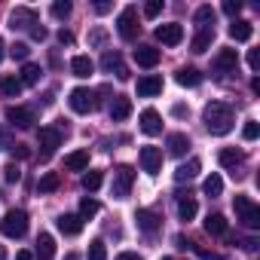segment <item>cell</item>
I'll return each instance as SVG.
<instances>
[{"instance_id":"cell-1","label":"cell","mask_w":260,"mask_h":260,"mask_svg":"<svg viewBox=\"0 0 260 260\" xmlns=\"http://www.w3.org/2000/svg\"><path fill=\"white\" fill-rule=\"evenodd\" d=\"M202 119H205V125H208V132L211 135H226V132H233V107L230 104H223V101H211V104H205V113H202Z\"/></svg>"},{"instance_id":"cell-2","label":"cell","mask_w":260,"mask_h":260,"mask_svg":"<svg viewBox=\"0 0 260 260\" xmlns=\"http://www.w3.org/2000/svg\"><path fill=\"white\" fill-rule=\"evenodd\" d=\"M233 208H236L239 220H242L248 230H257V226H260V205H257L251 196H236V199H233Z\"/></svg>"},{"instance_id":"cell-3","label":"cell","mask_w":260,"mask_h":260,"mask_svg":"<svg viewBox=\"0 0 260 260\" xmlns=\"http://www.w3.org/2000/svg\"><path fill=\"white\" fill-rule=\"evenodd\" d=\"M0 233L4 236H10V239H22L25 233H28V214L25 211H7L4 214V220H0Z\"/></svg>"},{"instance_id":"cell-4","label":"cell","mask_w":260,"mask_h":260,"mask_svg":"<svg viewBox=\"0 0 260 260\" xmlns=\"http://www.w3.org/2000/svg\"><path fill=\"white\" fill-rule=\"evenodd\" d=\"M116 31H119L122 40H135V37H138L141 25H138V10H135V7H125V10L119 13V19H116Z\"/></svg>"},{"instance_id":"cell-5","label":"cell","mask_w":260,"mask_h":260,"mask_svg":"<svg viewBox=\"0 0 260 260\" xmlns=\"http://www.w3.org/2000/svg\"><path fill=\"white\" fill-rule=\"evenodd\" d=\"M68 101H71V110L74 113H92L95 110V92L86 89V86H77Z\"/></svg>"},{"instance_id":"cell-6","label":"cell","mask_w":260,"mask_h":260,"mask_svg":"<svg viewBox=\"0 0 260 260\" xmlns=\"http://www.w3.org/2000/svg\"><path fill=\"white\" fill-rule=\"evenodd\" d=\"M132 181H135L132 166H119V169L113 172V196H116V199H125L128 190H132Z\"/></svg>"},{"instance_id":"cell-7","label":"cell","mask_w":260,"mask_h":260,"mask_svg":"<svg viewBox=\"0 0 260 260\" xmlns=\"http://www.w3.org/2000/svg\"><path fill=\"white\" fill-rule=\"evenodd\" d=\"M37 25V13L34 10H28V7H16L13 10V16H10V28L16 31V28H22V31H31Z\"/></svg>"},{"instance_id":"cell-8","label":"cell","mask_w":260,"mask_h":260,"mask_svg":"<svg viewBox=\"0 0 260 260\" xmlns=\"http://www.w3.org/2000/svg\"><path fill=\"white\" fill-rule=\"evenodd\" d=\"M7 119H10L16 128H31V125L37 122V116H34L31 107H7Z\"/></svg>"},{"instance_id":"cell-9","label":"cell","mask_w":260,"mask_h":260,"mask_svg":"<svg viewBox=\"0 0 260 260\" xmlns=\"http://www.w3.org/2000/svg\"><path fill=\"white\" fill-rule=\"evenodd\" d=\"M37 141H40V147H43V159H46V156H52L55 147L61 144V132H58V128H40V132H37Z\"/></svg>"},{"instance_id":"cell-10","label":"cell","mask_w":260,"mask_h":260,"mask_svg":"<svg viewBox=\"0 0 260 260\" xmlns=\"http://www.w3.org/2000/svg\"><path fill=\"white\" fill-rule=\"evenodd\" d=\"M156 40L166 43V46H178V43L184 40V28H181L178 22H172V25H159V28H156Z\"/></svg>"},{"instance_id":"cell-11","label":"cell","mask_w":260,"mask_h":260,"mask_svg":"<svg viewBox=\"0 0 260 260\" xmlns=\"http://www.w3.org/2000/svg\"><path fill=\"white\" fill-rule=\"evenodd\" d=\"M141 169L147 175H156L162 169V150L159 147H141Z\"/></svg>"},{"instance_id":"cell-12","label":"cell","mask_w":260,"mask_h":260,"mask_svg":"<svg viewBox=\"0 0 260 260\" xmlns=\"http://www.w3.org/2000/svg\"><path fill=\"white\" fill-rule=\"evenodd\" d=\"M141 132H144V135H159V132H162V116H159L153 107H147V110L141 113Z\"/></svg>"},{"instance_id":"cell-13","label":"cell","mask_w":260,"mask_h":260,"mask_svg":"<svg viewBox=\"0 0 260 260\" xmlns=\"http://www.w3.org/2000/svg\"><path fill=\"white\" fill-rule=\"evenodd\" d=\"M214 68H217L220 74H236V68H239V55H236V49H220L217 58H214Z\"/></svg>"},{"instance_id":"cell-14","label":"cell","mask_w":260,"mask_h":260,"mask_svg":"<svg viewBox=\"0 0 260 260\" xmlns=\"http://www.w3.org/2000/svg\"><path fill=\"white\" fill-rule=\"evenodd\" d=\"M159 92H162V77L147 74V77L138 80V95H141V98H153V95H159Z\"/></svg>"},{"instance_id":"cell-15","label":"cell","mask_w":260,"mask_h":260,"mask_svg":"<svg viewBox=\"0 0 260 260\" xmlns=\"http://www.w3.org/2000/svg\"><path fill=\"white\" fill-rule=\"evenodd\" d=\"M196 31L214 34V10H211V7H199V10H196Z\"/></svg>"},{"instance_id":"cell-16","label":"cell","mask_w":260,"mask_h":260,"mask_svg":"<svg viewBox=\"0 0 260 260\" xmlns=\"http://www.w3.org/2000/svg\"><path fill=\"white\" fill-rule=\"evenodd\" d=\"M251 34H254L251 22H245V19H233V25H230V37H233L236 43H245V40H251Z\"/></svg>"},{"instance_id":"cell-17","label":"cell","mask_w":260,"mask_h":260,"mask_svg":"<svg viewBox=\"0 0 260 260\" xmlns=\"http://www.w3.org/2000/svg\"><path fill=\"white\" fill-rule=\"evenodd\" d=\"M135 61H138L141 68H156V64H159V49H153V46H138V49H135Z\"/></svg>"},{"instance_id":"cell-18","label":"cell","mask_w":260,"mask_h":260,"mask_svg":"<svg viewBox=\"0 0 260 260\" xmlns=\"http://www.w3.org/2000/svg\"><path fill=\"white\" fill-rule=\"evenodd\" d=\"M196 211H199V208H196V199H193L190 193H181V196H178V217H181V220H193Z\"/></svg>"},{"instance_id":"cell-19","label":"cell","mask_w":260,"mask_h":260,"mask_svg":"<svg viewBox=\"0 0 260 260\" xmlns=\"http://www.w3.org/2000/svg\"><path fill=\"white\" fill-rule=\"evenodd\" d=\"M128 113H132V101L122 98V95H116L113 104H110V119H113V122H122Z\"/></svg>"},{"instance_id":"cell-20","label":"cell","mask_w":260,"mask_h":260,"mask_svg":"<svg viewBox=\"0 0 260 260\" xmlns=\"http://www.w3.org/2000/svg\"><path fill=\"white\" fill-rule=\"evenodd\" d=\"M55 223H58V230H61L64 236H77V233L83 230V220H80V214H61Z\"/></svg>"},{"instance_id":"cell-21","label":"cell","mask_w":260,"mask_h":260,"mask_svg":"<svg viewBox=\"0 0 260 260\" xmlns=\"http://www.w3.org/2000/svg\"><path fill=\"white\" fill-rule=\"evenodd\" d=\"M135 220H138V230H144V233H156V230H159V214H153V211H147V208H141V211L135 214Z\"/></svg>"},{"instance_id":"cell-22","label":"cell","mask_w":260,"mask_h":260,"mask_svg":"<svg viewBox=\"0 0 260 260\" xmlns=\"http://www.w3.org/2000/svg\"><path fill=\"white\" fill-rule=\"evenodd\" d=\"M71 71H74V77H89L95 71V61L89 55H74L71 58Z\"/></svg>"},{"instance_id":"cell-23","label":"cell","mask_w":260,"mask_h":260,"mask_svg":"<svg viewBox=\"0 0 260 260\" xmlns=\"http://www.w3.org/2000/svg\"><path fill=\"white\" fill-rule=\"evenodd\" d=\"M187 150H190V138H187L184 132L169 135V153H172V156H184Z\"/></svg>"},{"instance_id":"cell-24","label":"cell","mask_w":260,"mask_h":260,"mask_svg":"<svg viewBox=\"0 0 260 260\" xmlns=\"http://www.w3.org/2000/svg\"><path fill=\"white\" fill-rule=\"evenodd\" d=\"M86 166H89V150H74L64 156V169H71V172H83Z\"/></svg>"},{"instance_id":"cell-25","label":"cell","mask_w":260,"mask_h":260,"mask_svg":"<svg viewBox=\"0 0 260 260\" xmlns=\"http://www.w3.org/2000/svg\"><path fill=\"white\" fill-rule=\"evenodd\" d=\"M37 257H40V260H55V239H52L49 233H43V236L37 239Z\"/></svg>"},{"instance_id":"cell-26","label":"cell","mask_w":260,"mask_h":260,"mask_svg":"<svg viewBox=\"0 0 260 260\" xmlns=\"http://www.w3.org/2000/svg\"><path fill=\"white\" fill-rule=\"evenodd\" d=\"M242 159H245V156H242L239 150H233V147H226V150H220V153H217V162H220L223 169H233V172L242 166Z\"/></svg>"},{"instance_id":"cell-27","label":"cell","mask_w":260,"mask_h":260,"mask_svg":"<svg viewBox=\"0 0 260 260\" xmlns=\"http://www.w3.org/2000/svg\"><path fill=\"white\" fill-rule=\"evenodd\" d=\"M0 95L4 98H19L22 95V80L19 77H4L0 80Z\"/></svg>"},{"instance_id":"cell-28","label":"cell","mask_w":260,"mask_h":260,"mask_svg":"<svg viewBox=\"0 0 260 260\" xmlns=\"http://www.w3.org/2000/svg\"><path fill=\"white\" fill-rule=\"evenodd\" d=\"M196 175H199V159H190V162L178 166V172H175V181H178V184H184V181H193Z\"/></svg>"},{"instance_id":"cell-29","label":"cell","mask_w":260,"mask_h":260,"mask_svg":"<svg viewBox=\"0 0 260 260\" xmlns=\"http://www.w3.org/2000/svg\"><path fill=\"white\" fill-rule=\"evenodd\" d=\"M205 233H211V236H226V217H223V214H208V217H205Z\"/></svg>"},{"instance_id":"cell-30","label":"cell","mask_w":260,"mask_h":260,"mask_svg":"<svg viewBox=\"0 0 260 260\" xmlns=\"http://www.w3.org/2000/svg\"><path fill=\"white\" fill-rule=\"evenodd\" d=\"M175 80H178L181 86H190V89H193V86H199V83H202V74H199L196 68H181Z\"/></svg>"},{"instance_id":"cell-31","label":"cell","mask_w":260,"mask_h":260,"mask_svg":"<svg viewBox=\"0 0 260 260\" xmlns=\"http://www.w3.org/2000/svg\"><path fill=\"white\" fill-rule=\"evenodd\" d=\"M40 77H43V71H40V64H25L22 68V86H37L40 83Z\"/></svg>"},{"instance_id":"cell-32","label":"cell","mask_w":260,"mask_h":260,"mask_svg":"<svg viewBox=\"0 0 260 260\" xmlns=\"http://www.w3.org/2000/svg\"><path fill=\"white\" fill-rule=\"evenodd\" d=\"M202 190H205L208 196H220V193H223V178H220V175H208V178L202 181Z\"/></svg>"},{"instance_id":"cell-33","label":"cell","mask_w":260,"mask_h":260,"mask_svg":"<svg viewBox=\"0 0 260 260\" xmlns=\"http://www.w3.org/2000/svg\"><path fill=\"white\" fill-rule=\"evenodd\" d=\"M58 184H61L58 175H55V172H46V175L37 181V190H40V193H52V190H58Z\"/></svg>"},{"instance_id":"cell-34","label":"cell","mask_w":260,"mask_h":260,"mask_svg":"<svg viewBox=\"0 0 260 260\" xmlns=\"http://www.w3.org/2000/svg\"><path fill=\"white\" fill-rule=\"evenodd\" d=\"M101 68H104V71H119V68H122L119 52H104V55H101Z\"/></svg>"},{"instance_id":"cell-35","label":"cell","mask_w":260,"mask_h":260,"mask_svg":"<svg viewBox=\"0 0 260 260\" xmlns=\"http://www.w3.org/2000/svg\"><path fill=\"white\" fill-rule=\"evenodd\" d=\"M95 214H98V202L86 196V199L80 202V220H89V217H95Z\"/></svg>"},{"instance_id":"cell-36","label":"cell","mask_w":260,"mask_h":260,"mask_svg":"<svg viewBox=\"0 0 260 260\" xmlns=\"http://www.w3.org/2000/svg\"><path fill=\"white\" fill-rule=\"evenodd\" d=\"M101 181H104L101 172H86V175H83V187H86L89 193H95V190L101 187Z\"/></svg>"},{"instance_id":"cell-37","label":"cell","mask_w":260,"mask_h":260,"mask_svg":"<svg viewBox=\"0 0 260 260\" xmlns=\"http://www.w3.org/2000/svg\"><path fill=\"white\" fill-rule=\"evenodd\" d=\"M211 40H214V34H202V31H199V34L193 37V52H205V49L211 46Z\"/></svg>"},{"instance_id":"cell-38","label":"cell","mask_w":260,"mask_h":260,"mask_svg":"<svg viewBox=\"0 0 260 260\" xmlns=\"http://www.w3.org/2000/svg\"><path fill=\"white\" fill-rule=\"evenodd\" d=\"M89 260H107V248H104L101 239H95V242L89 245Z\"/></svg>"},{"instance_id":"cell-39","label":"cell","mask_w":260,"mask_h":260,"mask_svg":"<svg viewBox=\"0 0 260 260\" xmlns=\"http://www.w3.org/2000/svg\"><path fill=\"white\" fill-rule=\"evenodd\" d=\"M71 10H74V7L68 4V0H55V4H52V16H55V19H68Z\"/></svg>"},{"instance_id":"cell-40","label":"cell","mask_w":260,"mask_h":260,"mask_svg":"<svg viewBox=\"0 0 260 260\" xmlns=\"http://www.w3.org/2000/svg\"><path fill=\"white\" fill-rule=\"evenodd\" d=\"M257 135H260V125H257L254 119H248L245 128H242V138H245V141H257Z\"/></svg>"},{"instance_id":"cell-41","label":"cell","mask_w":260,"mask_h":260,"mask_svg":"<svg viewBox=\"0 0 260 260\" xmlns=\"http://www.w3.org/2000/svg\"><path fill=\"white\" fill-rule=\"evenodd\" d=\"M4 178H7L10 184H19V181H22V172H19V166H16V162H7V169H4Z\"/></svg>"},{"instance_id":"cell-42","label":"cell","mask_w":260,"mask_h":260,"mask_svg":"<svg viewBox=\"0 0 260 260\" xmlns=\"http://www.w3.org/2000/svg\"><path fill=\"white\" fill-rule=\"evenodd\" d=\"M162 13V0H147V4H144V16L147 19H156Z\"/></svg>"},{"instance_id":"cell-43","label":"cell","mask_w":260,"mask_h":260,"mask_svg":"<svg viewBox=\"0 0 260 260\" xmlns=\"http://www.w3.org/2000/svg\"><path fill=\"white\" fill-rule=\"evenodd\" d=\"M223 13L236 19V16L242 13V0H223Z\"/></svg>"},{"instance_id":"cell-44","label":"cell","mask_w":260,"mask_h":260,"mask_svg":"<svg viewBox=\"0 0 260 260\" xmlns=\"http://www.w3.org/2000/svg\"><path fill=\"white\" fill-rule=\"evenodd\" d=\"M28 52H31V49H28V43H16V46L10 49V55H13V58H19V61H25V58H28Z\"/></svg>"},{"instance_id":"cell-45","label":"cell","mask_w":260,"mask_h":260,"mask_svg":"<svg viewBox=\"0 0 260 260\" xmlns=\"http://www.w3.org/2000/svg\"><path fill=\"white\" fill-rule=\"evenodd\" d=\"M10 150H13V156H19V159H28V156H31V147H25V144H13Z\"/></svg>"},{"instance_id":"cell-46","label":"cell","mask_w":260,"mask_h":260,"mask_svg":"<svg viewBox=\"0 0 260 260\" xmlns=\"http://www.w3.org/2000/svg\"><path fill=\"white\" fill-rule=\"evenodd\" d=\"M193 248H196V254H199L202 260H223L220 254H214V251H208V248H199V245H193Z\"/></svg>"},{"instance_id":"cell-47","label":"cell","mask_w":260,"mask_h":260,"mask_svg":"<svg viewBox=\"0 0 260 260\" xmlns=\"http://www.w3.org/2000/svg\"><path fill=\"white\" fill-rule=\"evenodd\" d=\"M248 68H251V71L260 68V49H251V52H248Z\"/></svg>"},{"instance_id":"cell-48","label":"cell","mask_w":260,"mask_h":260,"mask_svg":"<svg viewBox=\"0 0 260 260\" xmlns=\"http://www.w3.org/2000/svg\"><path fill=\"white\" fill-rule=\"evenodd\" d=\"M10 147H13V135L0 128V150H10Z\"/></svg>"},{"instance_id":"cell-49","label":"cell","mask_w":260,"mask_h":260,"mask_svg":"<svg viewBox=\"0 0 260 260\" xmlns=\"http://www.w3.org/2000/svg\"><path fill=\"white\" fill-rule=\"evenodd\" d=\"M58 43H61V46H71V43H74V34L61 28V31H58Z\"/></svg>"},{"instance_id":"cell-50","label":"cell","mask_w":260,"mask_h":260,"mask_svg":"<svg viewBox=\"0 0 260 260\" xmlns=\"http://www.w3.org/2000/svg\"><path fill=\"white\" fill-rule=\"evenodd\" d=\"M31 37H34V40H46V28H43V25H34V28H31Z\"/></svg>"},{"instance_id":"cell-51","label":"cell","mask_w":260,"mask_h":260,"mask_svg":"<svg viewBox=\"0 0 260 260\" xmlns=\"http://www.w3.org/2000/svg\"><path fill=\"white\" fill-rule=\"evenodd\" d=\"M95 13H110V0H95Z\"/></svg>"},{"instance_id":"cell-52","label":"cell","mask_w":260,"mask_h":260,"mask_svg":"<svg viewBox=\"0 0 260 260\" xmlns=\"http://www.w3.org/2000/svg\"><path fill=\"white\" fill-rule=\"evenodd\" d=\"M116 260H141V254H135V251H122V254H116Z\"/></svg>"},{"instance_id":"cell-53","label":"cell","mask_w":260,"mask_h":260,"mask_svg":"<svg viewBox=\"0 0 260 260\" xmlns=\"http://www.w3.org/2000/svg\"><path fill=\"white\" fill-rule=\"evenodd\" d=\"M89 40H92L95 46H101V43H104V31H92V37H89Z\"/></svg>"},{"instance_id":"cell-54","label":"cell","mask_w":260,"mask_h":260,"mask_svg":"<svg viewBox=\"0 0 260 260\" xmlns=\"http://www.w3.org/2000/svg\"><path fill=\"white\" fill-rule=\"evenodd\" d=\"M16 260H34V254H31V251H19Z\"/></svg>"},{"instance_id":"cell-55","label":"cell","mask_w":260,"mask_h":260,"mask_svg":"<svg viewBox=\"0 0 260 260\" xmlns=\"http://www.w3.org/2000/svg\"><path fill=\"white\" fill-rule=\"evenodd\" d=\"M175 245H178V248H187V245H190V242H187V239H184V236H175Z\"/></svg>"},{"instance_id":"cell-56","label":"cell","mask_w":260,"mask_h":260,"mask_svg":"<svg viewBox=\"0 0 260 260\" xmlns=\"http://www.w3.org/2000/svg\"><path fill=\"white\" fill-rule=\"evenodd\" d=\"M4 55H7V43L0 40V61H4Z\"/></svg>"},{"instance_id":"cell-57","label":"cell","mask_w":260,"mask_h":260,"mask_svg":"<svg viewBox=\"0 0 260 260\" xmlns=\"http://www.w3.org/2000/svg\"><path fill=\"white\" fill-rule=\"evenodd\" d=\"M64 260H80V254H68V257H64Z\"/></svg>"},{"instance_id":"cell-58","label":"cell","mask_w":260,"mask_h":260,"mask_svg":"<svg viewBox=\"0 0 260 260\" xmlns=\"http://www.w3.org/2000/svg\"><path fill=\"white\" fill-rule=\"evenodd\" d=\"M0 260H7V251H4V245H0Z\"/></svg>"},{"instance_id":"cell-59","label":"cell","mask_w":260,"mask_h":260,"mask_svg":"<svg viewBox=\"0 0 260 260\" xmlns=\"http://www.w3.org/2000/svg\"><path fill=\"white\" fill-rule=\"evenodd\" d=\"M162 260H175V257H162Z\"/></svg>"}]
</instances>
